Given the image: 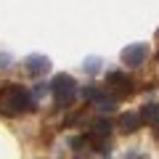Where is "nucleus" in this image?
<instances>
[{
  "label": "nucleus",
  "mask_w": 159,
  "mask_h": 159,
  "mask_svg": "<svg viewBox=\"0 0 159 159\" xmlns=\"http://www.w3.org/2000/svg\"><path fill=\"white\" fill-rule=\"evenodd\" d=\"M98 69V58H88V72H96Z\"/></svg>",
  "instance_id": "nucleus-10"
},
{
  "label": "nucleus",
  "mask_w": 159,
  "mask_h": 159,
  "mask_svg": "<svg viewBox=\"0 0 159 159\" xmlns=\"http://www.w3.org/2000/svg\"><path fill=\"white\" fill-rule=\"evenodd\" d=\"M32 106H34V101H32L27 88L16 85V82H6V85L0 88V114L19 117V114L29 111Z\"/></svg>",
  "instance_id": "nucleus-1"
},
{
  "label": "nucleus",
  "mask_w": 159,
  "mask_h": 159,
  "mask_svg": "<svg viewBox=\"0 0 159 159\" xmlns=\"http://www.w3.org/2000/svg\"><path fill=\"white\" fill-rule=\"evenodd\" d=\"M51 90H53V98H56L58 106H72L74 98H77V82L69 74H56L51 82Z\"/></svg>",
  "instance_id": "nucleus-2"
},
{
  "label": "nucleus",
  "mask_w": 159,
  "mask_h": 159,
  "mask_svg": "<svg viewBox=\"0 0 159 159\" xmlns=\"http://www.w3.org/2000/svg\"><path fill=\"white\" fill-rule=\"evenodd\" d=\"M154 133H157V138H159V125H157V127H154Z\"/></svg>",
  "instance_id": "nucleus-11"
},
{
  "label": "nucleus",
  "mask_w": 159,
  "mask_h": 159,
  "mask_svg": "<svg viewBox=\"0 0 159 159\" xmlns=\"http://www.w3.org/2000/svg\"><path fill=\"white\" fill-rule=\"evenodd\" d=\"M109 130H111V122H109V119H96V122H93L90 135H101V138H106Z\"/></svg>",
  "instance_id": "nucleus-9"
},
{
  "label": "nucleus",
  "mask_w": 159,
  "mask_h": 159,
  "mask_svg": "<svg viewBox=\"0 0 159 159\" xmlns=\"http://www.w3.org/2000/svg\"><path fill=\"white\" fill-rule=\"evenodd\" d=\"M93 106H96V109H101V111H111V109L114 106H117V98H114L111 96V93H109V96H106V93H98V98H96V101H93Z\"/></svg>",
  "instance_id": "nucleus-8"
},
{
  "label": "nucleus",
  "mask_w": 159,
  "mask_h": 159,
  "mask_svg": "<svg viewBox=\"0 0 159 159\" xmlns=\"http://www.w3.org/2000/svg\"><path fill=\"white\" fill-rule=\"evenodd\" d=\"M141 114H135V111H127V114H122L119 117V130L122 133H135L138 127H141Z\"/></svg>",
  "instance_id": "nucleus-6"
},
{
  "label": "nucleus",
  "mask_w": 159,
  "mask_h": 159,
  "mask_svg": "<svg viewBox=\"0 0 159 159\" xmlns=\"http://www.w3.org/2000/svg\"><path fill=\"white\" fill-rule=\"evenodd\" d=\"M146 56H148L146 43H133V45H127L125 51H122V61H125L127 66H141V64L146 61Z\"/></svg>",
  "instance_id": "nucleus-4"
},
{
  "label": "nucleus",
  "mask_w": 159,
  "mask_h": 159,
  "mask_svg": "<svg viewBox=\"0 0 159 159\" xmlns=\"http://www.w3.org/2000/svg\"><path fill=\"white\" fill-rule=\"evenodd\" d=\"M24 66H27L29 74H45L48 69H51V61H48L45 56H27V61H24Z\"/></svg>",
  "instance_id": "nucleus-5"
},
{
  "label": "nucleus",
  "mask_w": 159,
  "mask_h": 159,
  "mask_svg": "<svg viewBox=\"0 0 159 159\" xmlns=\"http://www.w3.org/2000/svg\"><path fill=\"white\" fill-rule=\"evenodd\" d=\"M141 119H146L148 125L157 127L159 125V103H146V106L141 109Z\"/></svg>",
  "instance_id": "nucleus-7"
},
{
  "label": "nucleus",
  "mask_w": 159,
  "mask_h": 159,
  "mask_svg": "<svg viewBox=\"0 0 159 159\" xmlns=\"http://www.w3.org/2000/svg\"><path fill=\"white\" fill-rule=\"evenodd\" d=\"M106 90L111 93L114 98L117 96H130L133 93V80L127 77L125 72H109L106 74Z\"/></svg>",
  "instance_id": "nucleus-3"
}]
</instances>
